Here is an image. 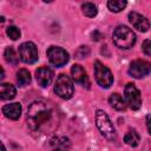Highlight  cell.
Segmentation results:
<instances>
[{
	"instance_id": "cell-1",
	"label": "cell",
	"mask_w": 151,
	"mask_h": 151,
	"mask_svg": "<svg viewBox=\"0 0 151 151\" xmlns=\"http://www.w3.org/2000/svg\"><path fill=\"white\" fill-rule=\"evenodd\" d=\"M26 120L31 131L47 132L57 123V112L50 103L35 100L27 109Z\"/></svg>"
},
{
	"instance_id": "cell-2",
	"label": "cell",
	"mask_w": 151,
	"mask_h": 151,
	"mask_svg": "<svg viewBox=\"0 0 151 151\" xmlns=\"http://www.w3.org/2000/svg\"><path fill=\"white\" fill-rule=\"evenodd\" d=\"M113 42L119 48H131L136 44V34L126 26H118L112 35Z\"/></svg>"
},
{
	"instance_id": "cell-3",
	"label": "cell",
	"mask_w": 151,
	"mask_h": 151,
	"mask_svg": "<svg viewBox=\"0 0 151 151\" xmlns=\"http://www.w3.org/2000/svg\"><path fill=\"white\" fill-rule=\"evenodd\" d=\"M96 125H97L98 130L100 131V133L109 140H114L117 138L116 130H114L109 116L103 110L96 111Z\"/></svg>"
},
{
	"instance_id": "cell-4",
	"label": "cell",
	"mask_w": 151,
	"mask_h": 151,
	"mask_svg": "<svg viewBox=\"0 0 151 151\" xmlns=\"http://www.w3.org/2000/svg\"><path fill=\"white\" fill-rule=\"evenodd\" d=\"M54 92L61 99H70L74 92V86L71 78L64 73L59 74L54 84Z\"/></svg>"
},
{
	"instance_id": "cell-5",
	"label": "cell",
	"mask_w": 151,
	"mask_h": 151,
	"mask_svg": "<svg viewBox=\"0 0 151 151\" xmlns=\"http://www.w3.org/2000/svg\"><path fill=\"white\" fill-rule=\"evenodd\" d=\"M94 77L97 83L104 87V88H109L112 83H113V76L111 73V71L109 70V67H106L105 65H103L99 60L94 61Z\"/></svg>"
},
{
	"instance_id": "cell-6",
	"label": "cell",
	"mask_w": 151,
	"mask_h": 151,
	"mask_svg": "<svg viewBox=\"0 0 151 151\" xmlns=\"http://www.w3.org/2000/svg\"><path fill=\"white\" fill-rule=\"evenodd\" d=\"M124 97L126 103L129 104V106L132 110H138L142 106V98H140V92L139 90L136 87L134 84L129 83L126 84L125 88H124Z\"/></svg>"
},
{
	"instance_id": "cell-7",
	"label": "cell",
	"mask_w": 151,
	"mask_h": 151,
	"mask_svg": "<svg viewBox=\"0 0 151 151\" xmlns=\"http://www.w3.org/2000/svg\"><path fill=\"white\" fill-rule=\"evenodd\" d=\"M47 58L50 60V63L57 67H61L64 66L67 61H68V53L58 46H51L47 50Z\"/></svg>"
},
{
	"instance_id": "cell-8",
	"label": "cell",
	"mask_w": 151,
	"mask_h": 151,
	"mask_svg": "<svg viewBox=\"0 0 151 151\" xmlns=\"http://www.w3.org/2000/svg\"><path fill=\"white\" fill-rule=\"evenodd\" d=\"M19 55L20 59L26 63V64H33L38 60V50L37 46L31 42V41H26L22 42L19 46Z\"/></svg>"
},
{
	"instance_id": "cell-9",
	"label": "cell",
	"mask_w": 151,
	"mask_h": 151,
	"mask_svg": "<svg viewBox=\"0 0 151 151\" xmlns=\"http://www.w3.org/2000/svg\"><path fill=\"white\" fill-rule=\"evenodd\" d=\"M151 71V65L146 60H134L131 63L129 67V74L136 79H142L146 76H149Z\"/></svg>"
},
{
	"instance_id": "cell-10",
	"label": "cell",
	"mask_w": 151,
	"mask_h": 151,
	"mask_svg": "<svg viewBox=\"0 0 151 151\" xmlns=\"http://www.w3.org/2000/svg\"><path fill=\"white\" fill-rule=\"evenodd\" d=\"M129 21L131 22V25L136 29H138L140 32H146L150 28L149 20L144 15H142L137 12H130L129 13Z\"/></svg>"
},
{
	"instance_id": "cell-11",
	"label": "cell",
	"mask_w": 151,
	"mask_h": 151,
	"mask_svg": "<svg viewBox=\"0 0 151 151\" xmlns=\"http://www.w3.org/2000/svg\"><path fill=\"white\" fill-rule=\"evenodd\" d=\"M53 71L47 67V66H44V67H40L35 71V79H37V83L38 85H40L41 87H47L52 79H53Z\"/></svg>"
},
{
	"instance_id": "cell-12",
	"label": "cell",
	"mask_w": 151,
	"mask_h": 151,
	"mask_svg": "<svg viewBox=\"0 0 151 151\" xmlns=\"http://www.w3.org/2000/svg\"><path fill=\"white\" fill-rule=\"evenodd\" d=\"M71 74H72V78L76 83L80 84L81 86L88 88L90 87V80H88V77L85 72V70L80 66V65H77L74 64L72 67H71Z\"/></svg>"
},
{
	"instance_id": "cell-13",
	"label": "cell",
	"mask_w": 151,
	"mask_h": 151,
	"mask_svg": "<svg viewBox=\"0 0 151 151\" xmlns=\"http://www.w3.org/2000/svg\"><path fill=\"white\" fill-rule=\"evenodd\" d=\"M50 146L52 151H68L71 147V142L67 137L57 136V137L51 138Z\"/></svg>"
},
{
	"instance_id": "cell-14",
	"label": "cell",
	"mask_w": 151,
	"mask_h": 151,
	"mask_svg": "<svg viewBox=\"0 0 151 151\" xmlns=\"http://www.w3.org/2000/svg\"><path fill=\"white\" fill-rule=\"evenodd\" d=\"M21 111L22 107L19 103H12V104H7L2 107V113L5 117L12 119V120H17L19 119V117L21 116Z\"/></svg>"
},
{
	"instance_id": "cell-15",
	"label": "cell",
	"mask_w": 151,
	"mask_h": 151,
	"mask_svg": "<svg viewBox=\"0 0 151 151\" xmlns=\"http://www.w3.org/2000/svg\"><path fill=\"white\" fill-rule=\"evenodd\" d=\"M17 94V88L12 84H0V100L13 99Z\"/></svg>"
},
{
	"instance_id": "cell-16",
	"label": "cell",
	"mask_w": 151,
	"mask_h": 151,
	"mask_svg": "<svg viewBox=\"0 0 151 151\" xmlns=\"http://www.w3.org/2000/svg\"><path fill=\"white\" fill-rule=\"evenodd\" d=\"M109 103H110V105H111L113 109H116V110H118V111H123V110L126 109V104H125L124 99H123L122 96L118 94V93H112V94L110 96V98H109Z\"/></svg>"
},
{
	"instance_id": "cell-17",
	"label": "cell",
	"mask_w": 151,
	"mask_h": 151,
	"mask_svg": "<svg viewBox=\"0 0 151 151\" xmlns=\"http://www.w3.org/2000/svg\"><path fill=\"white\" fill-rule=\"evenodd\" d=\"M124 142H125L127 145L134 147V146H137V145L139 144V142H140V136L138 134V132H137L136 130H130V131H127V133L125 134Z\"/></svg>"
},
{
	"instance_id": "cell-18",
	"label": "cell",
	"mask_w": 151,
	"mask_h": 151,
	"mask_svg": "<svg viewBox=\"0 0 151 151\" xmlns=\"http://www.w3.org/2000/svg\"><path fill=\"white\" fill-rule=\"evenodd\" d=\"M17 80H18V84L19 86H26L27 84L31 83V74L25 68H21L18 71L17 73Z\"/></svg>"
},
{
	"instance_id": "cell-19",
	"label": "cell",
	"mask_w": 151,
	"mask_h": 151,
	"mask_svg": "<svg viewBox=\"0 0 151 151\" xmlns=\"http://www.w3.org/2000/svg\"><path fill=\"white\" fill-rule=\"evenodd\" d=\"M127 2L125 0H110L107 2V7L111 12H114V13H118L120 11H123L125 7H126Z\"/></svg>"
},
{
	"instance_id": "cell-20",
	"label": "cell",
	"mask_w": 151,
	"mask_h": 151,
	"mask_svg": "<svg viewBox=\"0 0 151 151\" xmlns=\"http://www.w3.org/2000/svg\"><path fill=\"white\" fill-rule=\"evenodd\" d=\"M4 58L8 64H12V65H17L18 64V55H17V53H15L13 47H7L5 50Z\"/></svg>"
},
{
	"instance_id": "cell-21",
	"label": "cell",
	"mask_w": 151,
	"mask_h": 151,
	"mask_svg": "<svg viewBox=\"0 0 151 151\" xmlns=\"http://www.w3.org/2000/svg\"><path fill=\"white\" fill-rule=\"evenodd\" d=\"M81 9H83V13L86 17H88V18L96 17L97 15V12H98L96 5L92 4V2H85V4H83L81 5Z\"/></svg>"
},
{
	"instance_id": "cell-22",
	"label": "cell",
	"mask_w": 151,
	"mask_h": 151,
	"mask_svg": "<svg viewBox=\"0 0 151 151\" xmlns=\"http://www.w3.org/2000/svg\"><path fill=\"white\" fill-rule=\"evenodd\" d=\"M6 34L12 39V40H17L20 38V29L15 26H8L6 29Z\"/></svg>"
},
{
	"instance_id": "cell-23",
	"label": "cell",
	"mask_w": 151,
	"mask_h": 151,
	"mask_svg": "<svg viewBox=\"0 0 151 151\" xmlns=\"http://www.w3.org/2000/svg\"><path fill=\"white\" fill-rule=\"evenodd\" d=\"M88 55H90V47L88 46H80L76 51V57L78 59H84V58H86Z\"/></svg>"
},
{
	"instance_id": "cell-24",
	"label": "cell",
	"mask_w": 151,
	"mask_h": 151,
	"mask_svg": "<svg viewBox=\"0 0 151 151\" xmlns=\"http://www.w3.org/2000/svg\"><path fill=\"white\" fill-rule=\"evenodd\" d=\"M142 48H143V52L146 54V55H151V41L149 39H146L143 45H142Z\"/></svg>"
},
{
	"instance_id": "cell-25",
	"label": "cell",
	"mask_w": 151,
	"mask_h": 151,
	"mask_svg": "<svg viewBox=\"0 0 151 151\" xmlns=\"http://www.w3.org/2000/svg\"><path fill=\"white\" fill-rule=\"evenodd\" d=\"M4 77H5V71H4V68L0 66V80H2Z\"/></svg>"
},
{
	"instance_id": "cell-26",
	"label": "cell",
	"mask_w": 151,
	"mask_h": 151,
	"mask_svg": "<svg viewBox=\"0 0 151 151\" xmlns=\"http://www.w3.org/2000/svg\"><path fill=\"white\" fill-rule=\"evenodd\" d=\"M146 126H147V131L150 132V116H146Z\"/></svg>"
},
{
	"instance_id": "cell-27",
	"label": "cell",
	"mask_w": 151,
	"mask_h": 151,
	"mask_svg": "<svg viewBox=\"0 0 151 151\" xmlns=\"http://www.w3.org/2000/svg\"><path fill=\"white\" fill-rule=\"evenodd\" d=\"M0 151H6V149H5V146H4V144L0 142Z\"/></svg>"
}]
</instances>
